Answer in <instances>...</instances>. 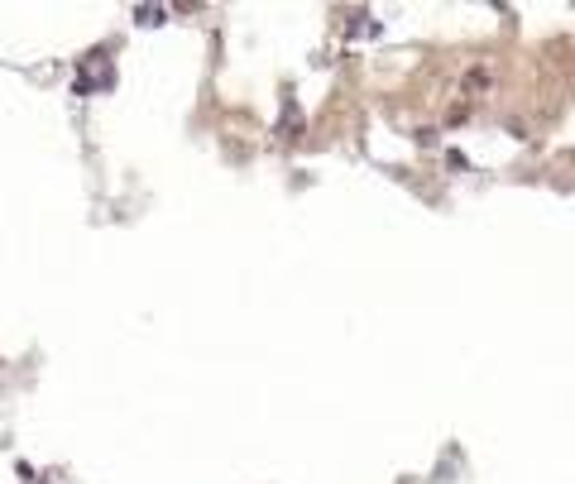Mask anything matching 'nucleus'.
Returning <instances> with one entry per match:
<instances>
[{
  "label": "nucleus",
  "instance_id": "nucleus-1",
  "mask_svg": "<svg viewBox=\"0 0 575 484\" xmlns=\"http://www.w3.org/2000/svg\"><path fill=\"white\" fill-rule=\"evenodd\" d=\"M135 15H139V25H164V10H149V5H139Z\"/></svg>",
  "mask_w": 575,
  "mask_h": 484
}]
</instances>
